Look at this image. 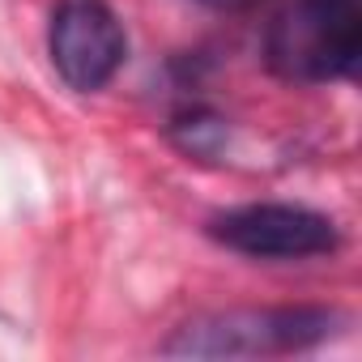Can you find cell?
Here are the masks:
<instances>
[{
  "instance_id": "cell-2",
  "label": "cell",
  "mask_w": 362,
  "mask_h": 362,
  "mask_svg": "<svg viewBox=\"0 0 362 362\" xmlns=\"http://www.w3.org/2000/svg\"><path fill=\"white\" fill-rule=\"evenodd\" d=\"M362 56V0H294L269 30V64L290 81H337Z\"/></svg>"
},
{
  "instance_id": "cell-1",
  "label": "cell",
  "mask_w": 362,
  "mask_h": 362,
  "mask_svg": "<svg viewBox=\"0 0 362 362\" xmlns=\"http://www.w3.org/2000/svg\"><path fill=\"white\" fill-rule=\"evenodd\" d=\"M341 324L328 307H264V311H222L184 324L162 354L175 358H269L298 354L332 337Z\"/></svg>"
},
{
  "instance_id": "cell-3",
  "label": "cell",
  "mask_w": 362,
  "mask_h": 362,
  "mask_svg": "<svg viewBox=\"0 0 362 362\" xmlns=\"http://www.w3.org/2000/svg\"><path fill=\"white\" fill-rule=\"evenodd\" d=\"M209 235L252 260H307L337 252L341 230L307 205H239L209 222Z\"/></svg>"
},
{
  "instance_id": "cell-5",
  "label": "cell",
  "mask_w": 362,
  "mask_h": 362,
  "mask_svg": "<svg viewBox=\"0 0 362 362\" xmlns=\"http://www.w3.org/2000/svg\"><path fill=\"white\" fill-rule=\"evenodd\" d=\"M222 136H226V124L218 115H209V111H192V115L175 119V141L188 153H214Z\"/></svg>"
},
{
  "instance_id": "cell-4",
  "label": "cell",
  "mask_w": 362,
  "mask_h": 362,
  "mask_svg": "<svg viewBox=\"0 0 362 362\" xmlns=\"http://www.w3.org/2000/svg\"><path fill=\"white\" fill-rule=\"evenodd\" d=\"M47 52L69 90L94 94L119 73L128 39L107 0H60L47 30Z\"/></svg>"
},
{
  "instance_id": "cell-6",
  "label": "cell",
  "mask_w": 362,
  "mask_h": 362,
  "mask_svg": "<svg viewBox=\"0 0 362 362\" xmlns=\"http://www.w3.org/2000/svg\"><path fill=\"white\" fill-rule=\"evenodd\" d=\"M205 5H214V9H243V5H252V0H205Z\"/></svg>"
}]
</instances>
